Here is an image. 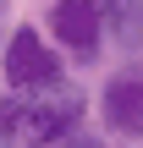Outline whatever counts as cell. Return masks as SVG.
<instances>
[{
    "instance_id": "cell-1",
    "label": "cell",
    "mask_w": 143,
    "mask_h": 148,
    "mask_svg": "<svg viewBox=\"0 0 143 148\" xmlns=\"http://www.w3.org/2000/svg\"><path fill=\"white\" fill-rule=\"evenodd\" d=\"M88 115V93L83 82L61 77L39 93H17V126H11V148H55L61 137L83 132Z\"/></svg>"
},
{
    "instance_id": "cell-2",
    "label": "cell",
    "mask_w": 143,
    "mask_h": 148,
    "mask_svg": "<svg viewBox=\"0 0 143 148\" xmlns=\"http://www.w3.org/2000/svg\"><path fill=\"white\" fill-rule=\"evenodd\" d=\"M61 66H66V60L50 49L44 27H33V22L11 27L6 55H0V82H6V93H39V88H50V82L66 77Z\"/></svg>"
},
{
    "instance_id": "cell-3",
    "label": "cell",
    "mask_w": 143,
    "mask_h": 148,
    "mask_svg": "<svg viewBox=\"0 0 143 148\" xmlns=\"http://www.w3.org/2000/svg\"><path fill=\"white\" fill-rule=\"evenodd\" d=\"M44 38L61 60L72 66H99L105 55V27H99V5L94 0H55L44 11Z\"/></svg>"
},
{
    "instance_id": "cell-4",
    "label": "cell",
    "mask_w": 143,
    "mask_h": 148,
    "mask_svg": "<svg viewBox=\"0 0 143 148\" xmlns=\"http://www.w3.org/2000/svg\"><path fill=\"white\" fill-rule=\"evenodd\" d=\"M99 121L110 137L121 143H143V60H127L105 77L99 88Z\"/></svg>"
},
{
    "instance_id": "cell-5",
    "label": "cell",
    "mask_w": 143,
    "mask_h": 148,
    "mask_svg": "<svg viewBox=\"0 0 143 148\" xmlns=\"http://www.w3.org/2000/svg\"><path fill=\"white\" fill-rule=\"evenodd\" d=\"M99 5V27H105V44L143 60V0H94Z\"/></svg>"
},
{
    "instance_id": "cell-6",
    "label": "cell",
    "mask_w": 143,
    "mask_h": 148,
    "mask_svg": "<svg viewBox=\"0 0 143 148\" xmlns=\"http://www.w3.org/2000/svg\"><path fill=\"white\" fill-rule=\"evenodd\" d=\"M55 148H116L110 137H99V132H72V137H61Z\"/></svg>"
}]
</instances>
